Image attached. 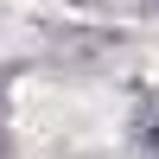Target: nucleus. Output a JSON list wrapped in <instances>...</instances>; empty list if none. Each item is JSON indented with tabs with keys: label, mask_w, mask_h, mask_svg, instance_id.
<instances>
[{
	"label": "nucleus",
	"mask_w": 159,
	"mask_h": 159,
	"mask_svg": "<svg viewBox=\"0 0 159 159\" xmlns=\"http://www.w3.org/2000/svg\"><path fill=\"white\" fill-rule=\"evenodd\" d=\"M140 147H147V153L159 159V115H153V121H147V127H140Z\"/></svg>",
	"instance_id": "nucleus-1"
},
{
	"label": "nucleus",
	"mask_w": 159,
	"mask_h": 159,
	"mask_svg": "<svg viewBox=\"0 0 159 159\" xmlns=\"http://www.w3.org/2000/svg\"><path fill=\"white\" fill-rule=\"evenodd\" d=\"M147 7H159V0H147Z\"/></svg>",
	"instance_id": "nucleus-3"
},
{
	"label": "nucleus",
	"mask_w": 159,
	"mask_h": 159,
	"mask_svg": "<svg viewBox=\"0 0 159 159\" xmlns=\"http://www.w3.org/2000/svg\"><path fill=\"white\" fill-rule=\"evenodd\" d=\"M0 153H7V140H0Z\"/></svg>",
	"instance_id": "nucleus-2"
}]
</instances>
